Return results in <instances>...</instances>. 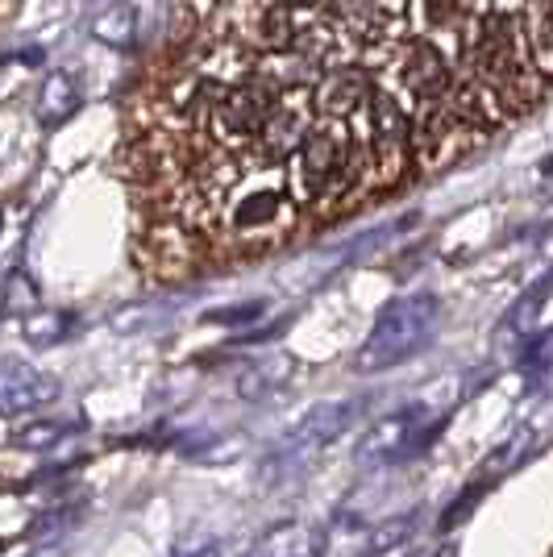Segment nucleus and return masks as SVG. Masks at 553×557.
I'll return each mask as SVG.
<instances>
[{
  "instance_id": "obj_12",
  "label": "nucleus",
  "mask_w": 553,
  "mask_h": 557,
  "mask_svg": "<svg viewBox=\"0 0 553 557\" xmlns=\"http://www.w3.org/2000/svg\"><path fill=\"white\" fill-rule=\"evenodd\" d=\"M67 433L59 429V424H34V429H25L22 437H17V445H25V449H47V445L63 442Z\"/></svg>"
},
{
  "instance_id": "obj_7",
  "label": "nucleus",
  "mask_w": 553,
  "mask_h": 557,
  "mask_svg": "<svg viewBox=\"0 0 553 557\" xmlns=\"http://www.w3.org/2000/svg\"><path fill=\"white\" fill-rule=\"evenodd\" d=\"M413 408L408 412H395L392 420H383L374 433L367 437L362 454H379V458H392V454H408V449H420V429L413 424Z\"/></svg>"
},
{
  "instance_id": "obj_2",
  "label": "nucleus",
  "mask_w": 553,
  "mask_h": 557,
  "mask_svg": "<svg viewBox=\"0 0 553 557\" xmlns=\"http://www.w3.org/2000/svg\"><path fill=\"white\" fill-rule=\"evenodd\" d=\"M275 113V88L267 84H242L217 104V129L230 138H250Z\"/></svg>"
},
{
  "instance_id": "obj_3",
  "label": "nucleus",
  "mask_w": 553,
  "mask_h": 557,
  "mask_svg": "<svg viewBox=\"0 0 553 557\" xmlns=\"http://www.w3.org/2000/svg\"><path fill=\"white\" fill-rule=\"evenodd\" d=\"M346 166L342 159V141L333 129H304L300 138V175H304V187L312 191V196H321L324 187L337 180V171Z\"/></svg>"
},
{
  "instance_id": "obj_6",
  "label": "nucleus",
  "mask_w": 553,
  "mask_h": 557,
  "mask_svg": "<svg viewBox=\"0 0 553 557\" xmlns=\"http://www.w3.org/2000/svg\"><path fill=\"white\" fill-rule=\"evenodd\" d=\"M404 79H408V88L420 96V104H433V100H441L445 88H450V67H445V59H441L433 47H413L408 67H404Z\"/></svg>"
},
{
  "instance_id": "obj_1",
  "label": "nucleus",
  "mask_w": 553,
  "mask_h": 557,
  "mask_svg": "<svg viewBox=\"0 0 553 557\" xmlns=\"http://www.w3.org/2000/svg\"><path fill=\"white\" fill-rule=\"evenodd\" d=\"M438 321V300L433 296H404L392 300L379 321L370 329V337L354 354V371L374 374V371H392L400 362H408L416 349L429 342V329Z\"/></svg>"
},
{
  "instance_id": "obj_5",
  "label": "nucleus",
  "mask_w": 553,
  "mask_h": 557,
  "mask_svg": "<svg viewBox=\"0 0 553 557\" xmlns=\"http://www.w3.org/2000/svg\"><path fill=\"white\" fill-rule=\"evenodd\" d=\"M54 395V383L47 374L17 367V362H0V412H22V408H38Z\"/></svg>"
},
{
  "instance_id": "obj_11",
  "label": "nucleus",
  "mask_w": 553,
  "mask_h": 557,
  "mask_svg": "<svg viewBox=\"0 0 553 557\" xmlns=\"http://www.w3.org/2000/svg\"><path fill=\"white\" fill-rule=\"evenodd\" d=\"M254 200H258V205H246V209L237 212V225H267L279 212L275 196H254Z\"/></svg>"
},
{
  "instance_id": "obj_10",
  "label": "nucleus",
  "mask_w": 553,
  "mask_h": 557,
  "mask_svg": "<svg viewBox=\"0 0 553 557\" xmlns=\"http://www.w3.org/2000/svg\"><path fill=\"white\" fill-rule=\"evenodd\" d=\"M362 75L358 71H337V75H329L321 84V92H317V104L329 109V113H349L354 104H358V96H362Z\"/></svg>"
},
{
  "instance_id": "obj_13",
  "label": "nucleus",
  "mask_w": 553,
  "mask_h": 557,
  "mask_svg": "<svg viewBox=\"0 0 553 557\" xmlns=\"http://www.w3.org/2000/svg\"><path fill=\"white\" fill-rule=\"evenodd\" d=\"M254 317H262V304L258 300L242 304V308H212L208 312V321H217V325H242V321H254Z\"/></svg>"
},
{
  "instance_id": "obj_9",
  "label": "nucleus",
  "mask_w": 553,
  "mask_h": 557,
  "mask_svg": "<svg viewBox=\"0 0 553 557\" xmlns=\"http://www.w3.org/2000/svg\"><path fill=\"white\" fill-rule=\"evenodd\" d=\"M300 129H304V116L292 113V109H283V113L267 116V125L258 129V138H262V146H267L271 159H287L292 146H300V138H304Z\"/></svg>"
},
{
  "instance_id": "obj_8",
  "label": "nucleus",
  "mask_w": 553,
  "mask_h": 557,
  "mask_svg": "<svg viewBox=\"0 0 553 557\" xmlns=\"http://www.w3.org/2000/svg\"><path fill=\"white\" fill-rule=\"evenodd\" d=\"M354 404L349 399H333V404H324V408H317L312 417L300 424V433H296V442L300 445H321V442H333L337 433H346L349 420H354Z\"/></svg>"
},
{
  "instance_id": "obj_4",
  "label": "nucleus",
  "mask_w": 553,
  "mask_h": 557,
  "mask_svg": "<svg viewBox=\"0 0 553 557\" xmlns=\"http://www.w3.org/2000/svg\"><path fill=\"white\" fill-rule=\"evenodd\" d=\"M370 121H374V150H379V163L388 171H400L404 163V150H408V125L404 113L388 92H370Z\"/></svg>"
}]
</instances>
